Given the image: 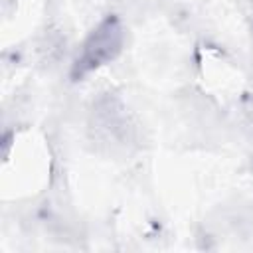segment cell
Wrapping results in <instances>:
<instances>
[{
    "instance_id": "6da1fadb",
    "label": "cell",
    "mask_w": 253,
    "mask_h": 253,
    "mask_svg": "<svg viewBox=\"0 0 253 253\" xmlns=\"http://www.w3.org/2000/svg\"><path fill=\"white\" fill-rule=\"evenodd\" d=\"M123 45H125V28L119 16L115 14L105 16L81 43V49L71 65V79L79 81L89 73L115 61L121 55Z\"/></svg>"
}]
</instances>
